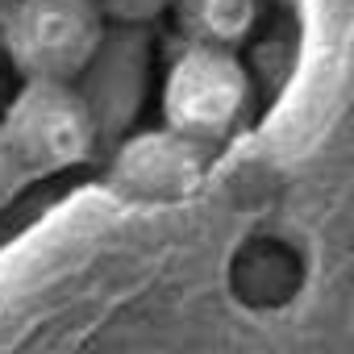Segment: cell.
Here are the masks:
<instances>
[{"label": "cell", "mask_w": 354, "mask_h": 354, "mask_svg": "<svg viewBox=\"0 0 354 354\" xmlns=\"http://www.w3.org/2000/svg\"><path fill=\"white\" fill-rule=\"evenodd\" d=\"M167 13H175V26L192 46L234 50L254 30L259 0H171Z\"/></svg>", "instance_id": "cell-6"}, {"label": "cell", "mask_w": 354, "mask_h": 354, "mask_svg": "<svg viewBox=\"0 0 354 354\" xmlns=\"http://www.w3.org/2000/svg\"><path fill=\"white\" fill-rule=\"evenodd\" d=\"M142 26H121V34H104L96 59L88 63V71L75 80L80 96L88 100L100 138L104 129H113L117 121L125 125L142 100V84H146V42L138 38Z\"/></svg>", "instance_id": "cell-5"}, {"label": "cell", "mask_w": 354, "mask_h": 354, "mask_svg": "<svg viewBox=\"0 0 354 354\" xmlns=\"http://www.w3.org/2000/svg\"><path fill=\"white\" fill-rule=\"evenodd\" d=\"M0 142L34 184L88 162L100 146V125L75 84L21 80V92L0 117Z\"/></svg>", "instance_id": "cell-2"}, {"label": "cell", "mask_w": 354, "mask_h": 354, "mask_svg": "<svg viewBox=\"0 0 354 354\" xmlns=\"http://www.w3.org/2000/svg\"><path fill=\"white\" fill-rule=\"evenodd\" d=\"M250 100V75L234 50L184 46L162 84V117L171 129L201 146H221L242 121Z\"/></svg>", "instance_id": "cell-3"}, {"label": "cell", "mask_w": 354, "mask_h": 354, "mask_svg": "<svg viewBox=\"0 0 354 354\" xmlns=\"http://www.w3.org/2000/svg\"><path fill=\"white\" fill-rule=\"evenodd\" d=\"M100 9L104 21H117V26H146L154 17H162L171 9V0H92Z\"/></svg>", "instance_id": "cell-7"}, {"label": "cell", "mask_w": 354, "mask_h": 354, "mask_svg": "<svg viewBox=\"0 0 354 354\" xmlns=\"http://www.w3.org/2000/svg\"><path fill=\"white\" fill-rule=\"evenodd\" d=\"M26 184H30V175H26V171H21V162L9 154V146L0 142V209H5V205L26 188Z\"/></svg>", "instance_id": "cell-8"}, {"label": "cell", "mask_w": 354, "mask_h": 354, "mask_svg": "<svg viewBox=\"0 0 354 354\" xmlns=\"http://www.w3.org/2000/svg\"><path fill=\"white\" fill-rule=\"evenodd\" d=\"M209 167H213L209 146L184 138L171 125H158V129H142V133L125 138L113 150L109 184L125 201L175 205V201H188L205 188Z\"/></svg>", "instance_id": "cell-4"}, {"label": "cell", "mask_w": 354, "mask_h": 354, "mask_svg": "<svg viewBox=\"0 0 354 354\" xmlns=\"http://www.w3.org/2000/svg\"><path fill=\"white\" fill-rule=\"evenodd\" d=\"M0 5H5V0H0Z\"/></svg>", "instance_id": "cell-9"}, {"label": "cell", "mask_w": 354, "mask_h": 354, "mask_svg": "<svg viewBox=\"0 0 354 354\" xmlns=\"http://www.w3.org/2000/svg\"><path fill=\"white\" fill-rule=\"evenodd\" d=\"M109 21L92 0H5L0 46L21 80L75 84L96 59Z\"/></svg>", "instance_id": "cell-1"}]
</instances>
